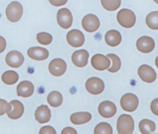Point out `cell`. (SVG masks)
Here are the masks:
<instances>
[{"label": "cell", "instance_id": "cell-24", "mask_svg": "<svg viewBox=\"0 0 158 134\" xmlns=\"http://www.w3.org/2000/svg\"><path fill=\"white\" fill-rule=\"evenodd\" d=\"M1 79L7 85H13L18 81L19 75L14 71H6L2 74Z\"/></svg>", "mask_w": 158, "mask_h": 134}, {"label": "cell", "instance_id": "cell-4", "mask_svg": "<svg viewBox=\"0 0 158 134\" xmlns=\"http://www.w3.org/2000/svg\"><path fill=\"white\" fill-rule=\"evenodd\" d=\"M138 98L133 93H128L122 96L120 100V105L122 108L128 112L135 111L138 106Z\"/></svg>", "mask_w": 158, "mask_h": 134}, {"label": "cell", "instance_id": "cell-6", "mask_svg": "<svg viewBox=\"0 0 158 134\" xmlns=\"http://www.w3.org/2000/svg\"><path fill=\"white\" fill-rule=\"evenodd\" d=\"M57 21L59 26L62 28H69L73 22V17L70 10L67 8L59 9L57 13Z\"/></svg>", "mask_w": 158, "mask_h": 134}, {"label": "cell", "instance_id": "cell-16", "mask_svg": "<svg viewBox=\"0 0 158 134\" xmlns=\"http://www.w3.org/2000/svg\"><path fill=\"white\" fill-rule=\"evenodd\" d=\"M12 106L11 109L7 112V116L11 119H18L22 117L24 112V106L19 100H12L9 103Z\"/></svg>", "mask_w": 158, "mask_h": 134}, {"label": "cell", "instance_id": "cell-8", "mask_svg": "<svg viewBox=\"0 0 158 134\" xmlns=\"http://www.w3.org/2000/svg\"><path fill=\"white\" fill-rule=\"evenodd\" d=\"M66 39L69 44L74 47H81L85 42L84 34L81 31L76 29L69 31L67 34Z\"/></svg>", "mask_w": 158, "mask_h": 134}, {"label": "cell", "instance_id": "cell-1", "mask_svg": "<svg viewBox=\"0 0 158 134\" xmlns=\"http://www.w3.org/2000/svg\"><path fill=\"white\" fill-rule=\"evenodd\" d=\"M117 129L120 134H131L134 130V120L128 114H122L117 119Z\"/></svg>", "mask_w": 158, "mask_h": 134}, {"label": "cell", "instance_id": "cell-14", "mask_svg": "<svg viewBox=\"0 0 158 134\" xmlns=\"http://www.w3.org/2000/svg\"><path fill=\"white\" fill-rule=\"evenodd\" d=\"M91 63L94 69L98 71H104L109 68L110 61L106 56L98 53L93 56L91 60Z\"/></svg>", "mask_w": 158, "mask_h": 134}, {"label": "cell", "instance_id": "cell-28", "mask_svg": "<svg viewBox=\"0 0 158 134\" xmlns=\"http://www.w3.org/2000/svg\"><path fill=\"white\" fill-rule=\"evenodd\" d=\"M107 56L112 61V65L108 71L110 73H115L118 71L121 66V61L120 58L114 53H109Z\"/></svg>", "mask_w": 158, "mask_h": 134}, {"label": "cell", "instance_id": "cell-17", "mask_svg": "<svg viewBox=\"0 0 158 134\" xmlns=\"http://www.w3.org/2000/svg\"><path fill=\"white\" fill-rule=\"evenodd\" d=\"M51 111L47 105L42 104L37 108L35 112V119L40 124L47 123L51 119Z\"/></svg>", "mask_w": 158, "mask_h": 134}, {"label": "cell", "instance_id": "cell-3", "mask_svg": "<svg viewBox=\"0 0 158 134\" xmlns=\"http://www.w3.org/2000/svg\"><path fill=\"white\" fill-rule=\"evenodd\" d=\"M23 14V7L18 1L11 2L6 9L7 19L11 22H17L21 18Z\"/></svg>", "mask_w": 158, "mask_h": 134}, {"label": "cell", "instance_id": "cell-37", "mask_svg": "<svg viewBox=\"0 0 158 134\" xmlns=\"http://www.w3.org/2000/svg\"><path fill=\"white\" fill-rule=\"evenodd\" d=\"M154 1L156 3L158 4V0H154Z\"/></svg>", "mask_w": 158, "mask_h": 134}, {"label": "cell", "instance_id": "cell-7", "mask_svg": "<svg viewBox=\"0 0 158 134\" xmlns=\"http://www.w3.org/2000/svg\"><path fill=\"white\" fill-rule=\"evenodd\" d=\"M81 25L86 31L93 33L98 30L100 26V22L96 15L89 14L83 18Z\"/></svg>", "mask_w": 158, "mask_h": 134}, {"label": "cell", "instance_id": "cell-29", "mask_svg": "<svg viewBox=\"0 0 158 134\" xmlns=\"http://www.w3.org/2000/svg\"><path fill=\"white\" fill-rule=\"evenodd\" d=\"M36 39L42 45H48L52 41V36L48 33L41 32L37 34Z\"/></svg>", "mask_w": 158, "mask_h": 134}, {"label": "cell", "instance_id": "cell-2", "mask_svg": "<svg viewBox=\"0 0 158 134\" xmlns=\"http://www.w3.org/2000/svg\"><path fill=\"white\" fill-rule=\"evenodd\" d=\"M117 19L118 23L126 28L133 27L136 22L135 13L128 9H122L119 10L117 15Z\"/></svg>", "mask_w": 158, "mask_h": 134}, {"label": "cell", "instance_id": "cell-30", "mask_svg": "<svg viewBox=\"0 0 158 134\" xmlns=\"http://www.w3.org/2000/svg\"><path fill=\"white\" fill-rule=\"evenodd\" d=\"M11 105L8 103L6 100L0 99V116L4 115L11 109Z\"/></svg>", "mask_w": 158, "mask_h": 134}, {"label": "cell", "instance_id": "cell-32", "mask_svg": "<svg viewBox=\"0 0 158 134\" xmlns=\"http://www.w3.org/2000/svg\"><path fill=\"white\" fill-rule=\"evenodd\" d=\"M151 110L154 114L158 116V98L152 101L151 103Z\"/></svg>", "mask_w": 158, "mask_h": 134}, {"label": "cell", "instance_id": "cell-35", "mask_svg": "<svg viewBox=\"0 0 158 134\" xmlns=\"http://www.w3.org/2000/svg\"><path fill=\"white\" fill-rule=\"evenodd\" d=\"M6 41L5 39L0 36V53H2L6 49Z\"/></svg>", "mask_w": 158, "mask_h": 134}, {"label": "cell", "instance_id": "cell-26", "mask_svg": "<svg viewBox=\"0 0 158 134\" xmlns=\"http://www.w3.org/2000/svg\"><path fill=\"white\" fill-rule=\"evenodd\" d=\"M95 134H112L113 133L111 125L107 122H101L94 128Z\"/></svg>", "mask_w": 158, "mask_h": 134}, {"label": "cell", "instance_id": "cell-9", "mask_svg": "<svg viewBox=\"0 0 158 134\" xmlns=\"http://www.w3.org/2000/svg\"><path fill=\"white\" fill-rule=\"evenodd\" d=\"M138 74L142 81L148 83L154 82L157 77L155 70L148 65L140 66L138 69Z\"/></svg>", "mask_w": 158, "mask_h": 134}, {"label": "cell", "instance_id": "cell-15", "mask_svg": "<svg viewBox=\"0 0 158 134\" xmlns=\"http://www.w3.org/2000/svg\"><path fill=\"white\" fill-rule=\"evenodd\" d=\"M89 53L85 49L75 51L72 55V61L77 67H84L88 63Z\"/></svg>", "mask_w": 158, "mask_h": 134}, {"label": "cell", "instance_id": "cell-5", "mask_svg": "<svg viewBox=\"0 0 158 134\" xmlns=\"http://www.w3.org/2000/svg\"><path fill=\"white\" fill-rule=\"evenodd\" d=\"M86 90L93 95H98L102 93L104 89V83L102 79L96 77L89 78L86 83Z\"/></svg>", "mask_w": 158, "mask_h": 134}, {"label": "cell", "instance_id": "cell-19", "mask_svg": "<svg viewBox=\"0 0 158 134\" xmlns=\"http://www.w3.org/2000/svg\"><path fill=\"white\" fill-rule=\"evenodd\" d=\"M34 92V85L28 81H23L20 82L17 87V93L19 96L29 97Z\"/></svg>", "mask_w": 158, "mask_h": 134}, {"label": "cell", "instance_id": "cell-31", "mask_svg": "<svg viewBox=\"0 0 158 134\" xmlns=\"http://www.w3.org/2000/svg\"><path fill=\"white\" fill-rule=\"evenodd\" d=\"M39 133L40 134H56V132L54 130V128L51 126H44L41 128Z\"/></svg>", "mask_w": 158, "mask_h": 134}, {"label": "cell", "instance_id": "cell-18", "mask_svg": "<svg viewBox=\"0 0 158 134\" xmlns=\"http://www.w3.org/2000/svg\"><path fill=\"white\" fill-rule=\"evenodd\" d=\"M28 55L32 59L37 61L46 60L49 56L48 50L41 47H33L27 51Z\"/></svg>", "mask_w": 158, "mask_h": 134}, {"label": "cell", "instance_id": "cell-36", "mask_svg": "<svg viewBox=\"0 0 158 134\" xmlns=\"http://www.w3.org/2000/svg\"><path fill=\"white\" fill-rule=\"evenodd\" d=\"M155 64H156V66H157V68H158V55L157 56L156 58V60H155Z\"/></svg>", "mask_w": 158, "mask_h": 134}, {"label": "cell", "instance_id": "cell-25", "mask_svg": "<svg viewBox=\"0 0 158 134\" xmlns=\"http://www.w3.org/2000/svg\"><path fill=\"white\" fill-rule=\"evenodd\" d=\"M146 23L151 30H158V11L150 12L146 16Z\"/></svg>", "mask_w": 158, "mask_h": 134}, {"label": "cell", "instance_id": "cell-22", "mask_svg": "<svg viewBox=\"0 0 158 134\" xmlns=\"http://www.w3.org/2000/svg\"><path fill=\"white\" fill-rule=\"evenodd\" d=\"M139 128L143 134L151 133L156 130V124L151 120L143 119L139 124Z\"/></svg>", "mask_w": 158, "mask_h": 134}, {"label": "cell", "instance_id": "cell-13", "mask_svg": "<svg viewBox=\"0 0 158 134\" xmlns=\"http://www.w3.org/2000/svg\"><path fill=\"white\" fill-rule=\"evenodd\" d=\"M24 61L23 55L19 51L12 50L7 53L6 62L7 65L12 68L20 67Z\"/></svg>", "mask_w": 158, "mask_h": 134}, {"label": "cell", "instance_id": "cell-12", "mask_svg": "<svg viewBox=\"0 0 158 134\" xmlns=\"http://www.w3.org/2000/svg\"><path fill=\"white\" fill-rule=\"evenodd\" d=\"M99 114L104 118H110L113 117L116 112L117 108L114 103L110 101H104L98 106Z\"/></svg>", "mask_w": 158, "mask_h": 134}, {"label": "cell", "instance_id": "cell-10", "mask_svg": "<svg viewBox=\"0 0 158 134\" xmlns=\"http://www.w3.org/2000/svg\"><path fill=\"white\" fill-rule=\"evenodd\" d=\"M48 69L52 75L54 76H60L65 72L67 65L64 60L61 58H55L49 63Z\"/></svg>", "mask_w": 158, "mask_h": 134}, {"label": "cell", "instance_id": "cell-23", "mask_svg": "<svg viewBox=\"0 0 158 134\" xmlns=\"http://www.w3.org/2000/svg\"><path fill=\"white\" fill-rule=\"evenodd\" d=\"M47 100L49 105L56 108L61 105L63 101V97L59 92L52 91L48 95Z\"/></svg>", "mask_w": 158, "mask_h": 134}, {"label": "cell", "instance_id": "cell-33", "mask_svg": "<svg viewBox=\"0 0 158 134\" xmlns=\"http://www.w3.org/2000/svg\"><path fill=\"white\" fill-rule=\"evenodd\" d=\"M68 0H49V2L54 6H61L67 3Z\"/></svg>", "mask_w": 158, "mask_h": 134}, {"label": "cell", "instance_id": "cell-11", "mask_svg": "<svg viewBox=\"0 0 158 134\" xmlns=\"http://www.w3.org/2000/svg\"><path fill=\"white\" fill-rule=\"evenodd\" d=\"M136 45L137 49L141 52L149 53L154 49L155 42L152 37L144 36L137 40Z\"/></svg>", "mask_w": 158, "mask_h": 134}, {"label": "cell", "instance_id": "cell-34", "mask_svg": "<svg viewBox=\"0 0 158 134\" xmlns=\"http://www.w3.org/2000/svg\"><path fill=\"white\" fill-rule=\"evenodd\" d=\"M61 133L62 134H67V133L77 134V131L73 128H72V127H67L64 128L62 130Z\"/></svg>", "mask_w": 158, "mask_h": 134}, {"label": "cell", "instance_id": "cell-27", "mask_svg": "<svg viewBox=\"0 0 158 134\" xmlns=\"http://www.w3.org/2000/svg\"><path fill=\"white\" fill-rule=\"evenodd\" d=\"M102 7L107 10L114 11L121 4V0H101Z\"/></svg>", "mask_w": 158, "mask_h": 134}, {"label": "cell", "instance_id": "cell-20", "mask_svg": "<svg viewBox=\"0 0 158 134\" xmlns=\"http://www.w3.org/2000/svg\"><path fill=\"white\" fill-rule=\"evenodd\" d=\"M105 41L108 45L115 47L121 42L122 36L119 31L115 30H111L106 33Z\"/></svg>", "mask_w": 158, "mask_h": 134}, {"label": "cell", "instance_id": "cell-21", "mask_svg": "<svg viewBox=\"0 0 158 134\" xmlns=\"http://www.w3.org/2000/svg\"><path fill=\"white\" fill-rule=\"evenodd\" d=\"M91 119V114L88 112H78L70 116V120L74 125H81Z\"/></svg>", "mask_w": 158, "mask_h": 134}]
</instances>
